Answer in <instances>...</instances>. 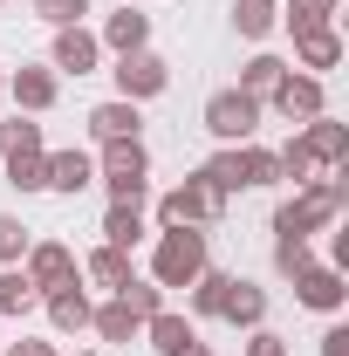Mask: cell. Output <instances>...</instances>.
Here are the masks:
<instances>
[{"label": "cell", "instance_id": "obj_34", "mask_svg": "<svg viewBox=\"0 0 349 356\" xmlns=\"http://www.w3.org/2000/svg\"><path fill=\"white\" fill-rule=\"evenodd\" d=\"M89 14V0H35V21H48V28H76Z\"/></svg>", "mask_w": 349, "mask_h": 356}, {"label": "cell", "instance_id": "obj_4", "mask_svg": "<svg viewBox=\"0 0 349 356\" xmlns=\"http://www.w3.org/2000/svg\"><path fill=\"white\" fill-rule=\"evenodd\" d=\"M110 83H117L124 103H151V96H165V89H172V62H165L158 48H131V55H117Z\"/></svg>", "mask_w": 349, "mask_h": 356}, {"label": "cell", "instance_id": "obj_14", "mask_svg": "<svg viewBox=\"0 0 349 356\" xmlns=\"http://www.w3.org/2000/svg\"><path fill=\"white\" fill-rule=\"evenodd\" d=\"M96 42H103V55H131V48H151V14H144V7H117V14L96 28Z\"/></svg>", "mask_w": 349, "mask_h": 356}, {"label": "cell", "instance_id": "obj_32", "mask_svg": "<svg viewBox=\"0 0 349 356\" xmlns=\"http://www.w3.org/2000/svg\"><path fill=\"white\" fill-rule=\"evenodd\" d=\"M35 247V233L14 220V213H0V267H21V254Z\"/></svg>", "mask_w": 349, "mask_h": 356}, {"label": "cell", "instance_id": "obj_18", "mask_svg": "<svg viewBox=\"0 0 349 356\" xmlns=\"http://www.w3.org/2000/svg\"><path fill=\"white\" fill-rule=\"evenodd\" d=\"M89 185H96V158H89V151H76V144H69V151H48V192H69V199H76Z\"/></svg>", "mask_w": 349, "mask_h": 356}, {"label": "cell", "instance_id": "obj_12", "mask_svg": "<svg viewBox=\"0 0 349 356\" xmlns=\"http://www.w3.org/2000/svg\"><path fill=\"white\" fill-rule=\"evenodd\" d=\"M42 309H48V329H55V336H83L96 302H89L83 281H62V288H48V295H42Z\"/></svg>", "mask_w": 349, "mask_h": 356}, {"label": "cell", "instance_id": "obj_9", "mask_svg": "<svg viewBox=\"0 0 349 356\" xmlns=\"http://www.w3.org/2000/svg\"><path fill=\"white\" fill-rule=\"evenodd\" d=\"M55 96H62V76L42 69V62H21V69H7V103L21 110V117H42L55 110Z\"/></svg>", "mask_w": 349, "mask_h": 356}, {"label": "cell", "instance_id": "obj_8", "mask_svg": "<svg viewBox=\"0 0 349 356\" xmlns=\"http://www.w3.org/2000/svg\"><path fill=\"white\" fill-rule=\"evenodd\" d=\"M48 69L55 76H96L103 69V42H96V28H55V48H48Z\"/></svg>", "mask_w": 349, "mask_h": 356}, {"label": "cell", "instance_id": "obj_15", "mask_svg": "<svg viewBox=\"0 0 349 356\" xmlns=\"http://www.w3.org/2000/svg\"><path fill=\"white\" fill-rule=\"evenodd\" d=\"M288 69H302V76L343 69V35H336V28H308V35H295V62H288Z\"/></svg>", "mask_w": 349, "mask_h": 356}, {"label": "cell", "instance_id": "obj_30", "mask_svg": "<svg viewBox=\"0 0 349 356\" xmlns=\"http://www.w3.org/2000/svg\"><path fill=\"white\" fill-rule=\"evenodd\" d=\"M274 165H281V185H308V178H322V172H315V158L302 151V137H288V144L274 151Z\"/></svg>", "mask_w": 349, "mask_h": 356}, {"label": "cell", "instance_id": "obj_36", "mask_svg": "<svg viewBox=\"0 0 349 356\" xmlns=\"http://www.w3.org/2000/svg\"><path fill=\"white\" fill-rule=\"evenodd\" d=\"M247 356H295V350H288V336H274L261 322V329H247Z\"/></svg>", "mask_w": 349, "mask_h": 356}, {"label": "cell", "instance_id": "obj_22", "mask_svg": "<svg viewBox=\"0 0 349 356\" xmlns=\"http://www.w3.org/2000/svg\"><path fill=\"white\" fill-rule=\"evenodd\" d=\"M96 233H103V247H124V254H137V240H144L151 226H144V206H110Z\"/></svg>", "mask_w": 349, "mask_h": 356}, {"label": "cell", "instance_id": "obj_13", "mask_svg": "<svg viewBox=\"0 0 349 356\" xmlns=\"http://www.w3.org/2000/svg\"><path fill=\"white\" fill-rule=\"evenodd\" d=\"M192 178H199L206 192H219V199H233V192H254V185H247V151H240V144H219V151H213V158H206Z\"/></svg>", "mask_w": 349, "mask_h": 356}, {"label": "cell", "instance_id": "obj_3", "mask_svg": "<svg viewBox=\"0 0 349 356\" xmlns=\"http://www.w3.org/2000/svg\"><path fill=\"white\" fill-rule=\"evenodd\" d=\"M261 117H267V110L247 96V89H213L199 124H206L219 144H254V137H261Z\"/></svg>", "mask_w": 349, "mask_h": 356}, {"label": "cell", "instance_id": "obj_40", "mask_svg": "<svg viewBox=\"0 0 349 356\" xmlns=\"http://www.w3.org/2000/svg\"><path fill=\"white\" fill-rule=\"evenodd\" d=\"M0 103H7V69H0Z\"/></svg>", "mask_w": 349, "mask_h": 356}, {"label": "cell", "instance_id": "obj_35", "mask_svg": "<svg viewBox=\"0 0 349 356\" xmlns=\"http://www.w3.org/2000/svg\"><path fill=\"white\" fill-rule=\"evenodd\" d=\"M274 267L295 281L302 267H315V247H308V240H274Z\"/></svg>", "mask_w": 349, "mask_h": 356}, {"label": "cell", "instance_id": "obj_26", "mask_svg": "<svg viewBox=\"0 0 349 356\" xmlns=\"http://www.w3.org/2000/svg\"><path fill=\"white\" fill-rule=\"evenodd\" d=\"M89 329H96V336H103V343H137V329H144V322H137V315L124 309V302H117V295H110V302H103V309H89Z\"/></svg>", "mask_w": 349, "mask_h": 356}, {"label": "cell", "instance_id": "obj_16", "mask_svg": "<svg viewBox=\"0 0 349 356\" xmlns=\"http://www.w3.org/2000/svg\"><path fill=\"white\" fill-rule=\"evenodd\" d=\"M89 137H96V144H117V137H144V103H124V96L96 103V110H89Z\"/></svg>", "mask_w": 349, "mask_h": 356}, {"label": "cell", "instance_id": "obj_20", "mask_svg": "<svg viewBox=\"0 0 349 356\" xmlns=\"http://www.w3.org/2000/svg\"><path fill=\"white\" fill-rule=\"evenodd\" d=\"M76 267H83V281H96L103 295H117V288H124V281L137 274L124 247H96V254H89V261H76Z\"/></svg>", "mask_w": 349, "mask_h": 356}, {"label": "cell", "instance_id": "obj_5", "mask_svg": "<svg viewBox=\"0 0 349 356\" xmlns=\"http://www.w3.org/2000/svg\"><path fill=\"white\" fill-rule=\"evenodd\" d=\"M261 110H267V117H281V124H308V117L329 110V83H322V76H302V69H288Z\"/></svg>", "mask_w": 349, "mask_h": 356}, {"label": "cell", "instance_id": "obj_1", "mask_svg": "<svg viewBox=\"0 0 349 356\" xmlns=\"http://www.w3.org/2000/svg\"><path fill=\"white\" fill-rule=\"evenodd\" d=\"M96 185L110 192V206H144L151 199V151L144 137H117V144H96Z\"/></svg>", "mask_w": 349, "mask_h": 356}, {"label": "cell", "instance_id": "obj_33", "mask_svg": "<svg viewBox=\"0 0 349 356\" xmlns=\"http://www.w3.org/2000/svg\"><path fill=\"white\" fill-rule=\"evenodd\" d=\"M240 151H247V185H254V192L281 185V165H274V151H267V144H240Z\"/></svg>", "mask_w": 349, "mask_h": 356}, {"label": "cell", "instance_id": "obj_21", "mask_svg": "<svg viewBox=\"0 0 349 356\" xmlns=\"http://www.w3.org/2000/svg\"><path fill=\"white\" fill-rule=\"evenodd\" d=\"M226 288H233V274L206 267V274L185 288V302H192V322H219V309H226Z\"/></svg>", "mask_w": 349, "mask_h": 356}, {"label": "cell", "instance_id": "obj_11", "mask_svg": "<svg viewBox=\"0 0 349 356\" xmlns=\"http://www.w3.org/2000/svg\"><path fill=\"white\" fill-rule=\"evenodd\" d=\"M295 302H302V309H315V315H343V302H349V274H336L329 261L302 267V274H295Z\"/></svg>", "mask_w": 349, "mask_h": 356}, {"label": "cell", "instance_id": "obj_28", "mask_svg": "<svg viewBox=\"0 0 349 356\" xmlns=\"http://www.w3.org/2000/svg\"><path fill=\"white\" fill-rule=\"evenodd\" d=\"M35 302H42V295H35V281H28L21 267H0V322H14V315H28Z\"/></svg>", "mask_w": 349, "mask_h": 356}, {"label": "cell", "instance_id": "obj_37", "mask_svg": "<svg viewBox=\"0 0 349 356\" xmlns=\"http://www.w3.org/2000/svg\"><path fill=\"white\" fill-rule=\"evenodd\" d=\"M322 356H349V322H329L322 329Z\"/></svg>", "mask_w": 349, "mask_h": 356}, {"label": "cell", "instance_id": "obj_25", "mask_svg": "<svg viewBox=\"0 0 349 356\" xmlns=\"http://www.w3.org/2000/svg\"><path fill=\"white\" fill-rule=\"evenodd\" d=\"M233 28H240L247 42H267V35L281 28V0H233Z\"/></svg>", "mask_w": 349, "mask_h": 356}, {"label": "cell", "instance_id": "obj_2", "mask_svg": "<svg viewBox=\"0 0 349 356\" xmlns=\"http://www.w3.org/2000/svg\"><path fill=\"white\" fill-rule=\"evenodd\" d=\"M206 267H213L206 226H165V233H158V247H151V281H158V288H192Z\"/></svg>", "mask_w": 349, "mask_h": 356}, {"label": "cell", "instance_id": "obj_24", "mask_svg": "<svg viewBox=\"0 0 349 356\" xmlns=\"http://www.w3.org/2000/svg\"><path fill=\"white\" fill-rule=\"evenodd\" d=\"M336 7H343V0H281V28H288V35L336 28Z\"/></svg>", "mask_w": 349, "mask_h": 356}, {"label": "cell", "instance_id": "obj_17", "mask_svg": "<svg viewBox=\"0 0 349 356\" xmlns=\"http://www.w3.org/2000/svg\"><path fill=\"white\" fill-rule=\"evenodd\" d=\"M137 336H144L158 356H185L192 343H199V322H192V315H178V309H158L144 329H137Z\"/></svg>", "mask_w": 349, "mask_h": 356}, {"label": "cell", "instance_id": "obj_6", "mask_svg": "<svg viewBox=\"0 0 349 356\" xmlns=\"http://www.w3.org/2000/svg\"><path fill=\"white\" fill-rule=\"evenodd\" d=\"M219 213H226V199L206 192L199 178H185V185H165V192H158V233H165V226H213Z\"/></svg>", "mask_w": 349, "mask_h": 356}, {"label": "cell", "instance_id": "obj_29", "mask_svg": "<svg viewBox=\"0 0 349 356\" xmlns=\"http://www.w3.org/2000/svg\"><path fill=\"white\" fill-rule=\"evenodd\" d=\"M117 302H124V309H131L137 322H151V315L165 309V288H158V281H144V274H131V281L117 288Z\"/></svg>", "mask_w": 349, "mask_h": 356}, {"label": "cell", "instance_id": "obj_42", "mask_svg": "<svg viewBox=\"0 0 349 356\" xmlns=\"http://www.w3.org/2000/svg\"><path fill=\"white\" fill-rule=\"evenodd\" d=\"M0 7H7V0H0Z\"/></svg>", "mask_w": 349, "mask_h": 356}, {"label": "cell", "instance_id": "obj_31", "mask_svg": "<svg viewBox=\"0 0 349 356\" xmlns=\"http://www.w3.org/2000/svg\"><path fill=\"white\" fill-rule=\"evenodd\" d=\"M7 185H14V192H48V151H35V158H7Z\"/></svg>", "mask_w": 349, "mask_h": 356}, {"label": "cell", "instance_id": "obj_39", "mask_svg": "<svg viewBox=\"0 0 349 356\" xmlns=\"http://www.w3.org/2000/svg\"><path fill=\"white\" fill-rule=\"evenodd\" d=\"M185 356H213V350H206V343H192V350H185Z\"/></svg>", "mask_w": 349, "mask_h": 356}, {"label": "cell", "instance_id": "obj_23", "mask_svg": "<svg viewBox=\"0 0 349 356\" xmlns=\"http://www.w3.org/2000/svg\"><path fill=\"white\" fill-rule=\"evenodd\" d=\"M281 76H288V62H281L274 48H261V55H247V69H240V83H233V89H247L254 103H267V96H274V83H281Z\"/></svg>", "mask_w": 349, "mask_h": 356}, {"label": "cell", "instance_id": "obj_7", "mask_svg": "<svg viewBox=\"0 0 349 356\" xmlns=\"http://www.w3.org/2000/svg\"><path fill=\"white\" fill-rule=\"evenodd\" d=\"M295 137H302V151L315 158V172H349V124L343 117L322 110V117H308Z\"/></svg>", "mask_w": 349, "mask_h": 356}, {"label": "cell", "instance_id": "obj_38", "mask_svg": "<svg viewBox=\"0 0 349 356\" xmlns=\"http://www.w3.org/2000/svg\"><path fill=\"white\" fill-rule=\"evenodd\" d=\"M0 356H55V343H35V336H21V343H0Z\"/></svg>", "mask_w": 349, "mask_h": 356}, {"label": "cell", "instance_id": "obj_19", "mask_svg": "<svg viewBox=\"0 0 349 356\" xmlns=\"http://www.w3.org/2000/svg\"><path fill=\"white\" fill-rule=\"evenodd\" d=\"M219 322H233V329H261V322H267V288H254V281H240V274H233Z\"/></svg>", "mask_w": 349, "mask_h": 356}, {"label": "cell", "instance_id": "obj_10", "mask_svg": "<svg viewBox=\"0 0 349 356\" xmlns=\"http://www.w3.org/2000/svg\"><path fill=\"white\" fill-rule=\"evenodd\" d=\"M21 274L35 281V295H48V288H62V281H83V267H76V254H69L62 240H35V247L21 254Z\"/></svg>", "mask_w": 349, "mask_h": 356}, {"label": "cell", "instance_id": "obj_41", "mask_svg": "<svg viewBox=\"0 0 349 356\" xmlns=\"http://www.w3.org/2000/svg\"><path fill=\"white\" fill-rule=\"evenodd\" d=\"M76 356H103V350H76Z\"/></svg>", "mask_w": 349, "mask_h": 356}, {"label": "cell", "instance_id": "obj_27", "mask_svg": "<svg viewBox=\"0 0 349 356\" xmlns=\"http://www.w3.org/2000/svg\"><path fill=\"white\" fill-rule=\"evenodd\" d=\"M35 151H48V137L35 117H21L14 110V124H0V158H35Z\"/></svg>", "mask_w": 349, "mask_h": 356}]
</instances>
